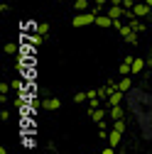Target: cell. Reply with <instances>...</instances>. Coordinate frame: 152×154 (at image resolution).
<instances>
[{
  "label": "cell",
  "mask_w": 152,
  "mask_h": 154,
  "mask_svg": "<svg viewBox=\"0 0 152 154\" xmlns=\"http://www.w3.org/2000/svg\"><path fill=\"white\" fill-rule=\"evenodd\" d=\"M37 32H40V34H47L49 32V25L44 22V25H37Z\"/></svg>",
  "instance_id": "cell-18"
},
{
  "label": "cell",
  "mask_w": 152,
  "mask_h": 154,
  "mask_svg": "<svg viewBox=\"0 0 152 154\" xmlns=\"http://www.w3.org/2000/svg\"><path fill=\"white\" fill-rule=\"evenodd\" d=\"M145 3H147V5H150V8H152V0H145Z\"/></svg>",
  "instance_id": "cell-22"
},
{
  "label": "cell",
  "mask_w": 152,
  "mask_h": 154,
  "mask_svg": "<svg viewBox=\"0 0 152 154\" xmlns=\"http://www.w3.org/2000/svg\"><path fill=\"white\" fill-rule=\"evenodd\" d=\"M118 32H120V37H123L128 44H135V42H138V32L132 29L130 25H120V29H118Z\"/></svg>",
  "instance_id": "cell-3"
},
{
  "label": "cell",
  "mask_w": 152,
  "mask_h": 154,
  "mask_svg": "<svg viewBox=\"0 0 152 154\" xmlns=\"http://www.w3.org/2000/svg\"><path fill=\"white\" fill-rule=\"evenodd\" d=\"M108 115H110L113 122H116V120H125V110H123V105H113V108L108 110Z\"/></svg>",
  "instance_id": "cell-8"
},
{
  "label": "cell",
  "mask_w": 152,
  "mask_h": 154,
  "mask_svg": "<svg viewBox=\"0 0 152 154\" xmlns=\"http://www.w3.org/2000/svg\"><path fill=\"white\" fill-rule=\"evenodd\" d=\"M120 103H125V93H123V91H113V93L108 95V108L120 105Z\"/></svg>",
  "instance_id": "cell-7"
},
{
  "label": "cell",
  "mask_w": 152,
  "mask_h": 154,
  "mask_svg": "<svg viewBox=\"0 0 152 154\" xmlns=\"http://www.w3.org/2000/svg\"><path fill=\"white\" fill-rule=\"evenodd\" d=\"M120 140H123V132H120V130H116V127L108 130V140H106V142H108L110 147H118V144H120Z\"/></svg>",
  "instance_id": "cell-6"
},
{
  "label": "cell",
  "mask_w": 152,
  "mask_h": 154,
  "mask_svg": "<svg viewBox=\"0 0 152 154\" xmlns=\"http://www.w3.org/2000/svg\"><path fill=\"white\" fill-rule=\"evenodd\" d=\"M125 0H110V5H123Z\"/></svg>",
  "instance_id": "cell-21"
},
{
  "label": "cell",
  "mask_w": 152,
  "mask_h": 154,
  "mask_svg": "<svg viewBox=\"0 0 152 154\" xmlns=\"http://www.w3.org/2000/svg\"><path fill=\"white\" fill-rule=\"evenodd\" d=\"M130 88H132V81H130V76H123V79H120V83H118V91L128 93Z\"/></svg>",
  "instance_id": "cell-13"
},
{
  "label": "cell",
  "mask_w": 152,
  "mask_h": 154,
  "mask_svg": "<svg viewBox=\"0 0 152 154\" xmlns=\"http://www.w3.org/2000/svg\"><path fill=\"white\" fill-rule=\"evenodd\" d=\"M103 12H106V15L110 17V20H120L123 15H128V10H125L123 5H108V8L103 10Z\"/></svg>",
  "instance_id": "cell-4"
},
{
  "label": "cell",
  "mask_w": 152,
  "mask_h": 154,
  "mask_svg": "<svg viewBox=\"0 0 152 154\" xmlns=\"http://www.w3.org/2000/svg\"><path fill=\"white\" fill-rule=\"evenodd\" d=\"M113 127L120 130V132H125V120H116V122H113Z\"/></svg>",
  "instance_id": "cell-17"
},
{
  "label": "cell",
  "mask_w": 152,
  "mask_h": 154,
  "mask_svg": "<svg viewBox=\"0 0 152 154\" xmlns=\"http://www.w3.org/2000/svg\"><path fill=\"white\" fill-rule=\"evenodd\" d=\"M125 108L132 112V118H135V122L140 127L142 140L150 142L152 140V93L132 86L125 93Z\"/></svg>",
  "instance_id": "cell-1"
},
{
  "label": "cell",
  "mask_w": 152,
  "mask_h": 154,
  "mask_svg": "<svg viewBox=\"0 0 152 154\" xmlns=\"http://www.w3.org/2000/svg\"><path fill=\"white\" fill-rule=\"evenodd\" d=\"M62 103H59V98H47L44 100V110H56Z\"/></svg>",
  "instance_id": "cell-14"
},
{
  "label": "cell",
  "mask_w": 152,
  "mask_h": 154,
  "mask_svg": "<svg viewBox=\"0 0 152 154\" xmlns=\"http://www.w3.org/2000/svg\"><path fill=\"white\" fill-rule=\"evenodd\" d=\"M74 100H76V103H84V100H88V91H79V93L74 95Z\"/></svg>",
  "instance_id": "cell-16"
},
{
  "label": "cell",
  "mask_w": 152,
  "mask_h": 154,
  "mask_svg": "<svg viewBox=\"0 0 152 154\" xmlns=\"http://www.w3.org/2000/svg\"><path fill=\"white\" fill-rule=\"evenodd\" d=\"M74 10H76V12H88V10H91V0H76V3H74Z\"/></svg>",
  "instance_id": "cell-11"
},
{
  "label": "cell",
  "mask_w": 152,
  "mask_h": 154,
  "mask_svg": "<svg viewBox=\"0 0 152 154\" xmlns=\"http://www.w3.org/2000/svg\"><path fill=\"white\" fill-rule=\"evenodd\" d=\"M150 10H152V8H150V5L145 3V0H142V3H135V8L130 10V15H132V17H145Z\"/></svg>",
  "instance_id": "cell-5"
},
{
  "label": "cell",
  "mask_w": 152,
  "mask_h": 154,
  "mask_svg": "<svg viewBox=\"0 0 152 154\" xmlns=\"http://www.w3.org/2000/svg\"><path fill=\"white\" fill-rule=\"evenodd\" d=\"M113 22H116V20H110V17H108L106 12L96 17V25H98V27H113Z\"/></svg>",
  "instance_id": "cell-12"
},
{
  "label": "cell",
  "mask_w": 152,
  "mask_h": 154,
  "mask_svg": "<svg viewBox=\"0 0 152 154\" xmlns=\"http://www.w3.org/2000/svg\"><path fill=\"white\" fill-rule=\"evenodd\" d=\"M130 73H132V56L123 59V64H120V76H130Z\"/></svg>",
  "instance_id": "cell-10"
},
{
  "label": "cell",
  "mask_w": 152,
  "mask_h": 154,
  "mask_svg": "<svg viewBox=\"0 0 152 154\" xmlns=\"http://www.w3.org/2000/svg\"><path fill=\"white\" fill-rule=\"evenodd\" d=\"M0 154H8V152H5V147H3V149H0Z\"/></svg>",
  "instance_id": "cell-23"
},
{
  "label": "cell",
  "mask_w": 152,
  "mask_h": 154,
  "mask_svg": "<svg viewBox=\"0 0 152 154\" xmlns=\"http://www.w3.org/2000/svg\"><path fill=\"white\" fill-rule=\"evenodd\" d=\"M96 17H98V12H93V10H88V12H76V15H74V20H71V25H74V27L96 25Z\"/></svg>",
  "instance_id": "cell-2"
},
{
  "label": "cell",
  "mask_w": 152,
  "mask_h": 154,
  "mask_svg": "<svg viewBox=\"0 0 152 154\" xmlns=\"http://www.w3.org/2000/svg\"><path fill=\"white\" fill-rule=\"evenodd\" d=\"M91 3H93V0H91Z\"/></svg>",
  "instance_id": "cell-24"
},
{
  "label": "cell",
  "mask_w": 152,
  "mask_h": 154,
  "mask_svg": "<svg viewBox=\"0 0 152 154\" xmlns=\"http://www.w3.org/2000/svg\"><path fill=\"white\" fill-rule=\"evenodd\" d=\"M145 69V61L140 59V56H138V59H132V73H140Z\"/></svg>",
  "instance_id": "cell-15"
},
{
  "label": "cell",
  "mask_w": 152,
  "mask_h": 154,
  "mask_svg": "<svg viewBox=\"0 0 152 154\" xmlns=\"http://www.w3.org/2000/svg\"><path fill=\"white\" fill-rule=\"evenodd\" d=\"M91 120L98 122V125H103V120H106V110H103V108H93V110H91Z\"/></svg>",
  "instance_id": "cell-9"
},
{
  "label": "cell",
  "mask_w": 152,
  "mask_h": 154,
  "mask_svg": "<svg viewBox=\"0 0 152 154\" xmlns=\"http://www.w3.org/2000/svg\"><path fill=\"white\" fill-rule=\"evenodd\" d=\"M113 152H116V147H110V144H108V147H106V149H103L101 154H113Z\"/></svg>",
  "instance_id": "cell-20"
},
{
  "label": "cell",
  "mask_w": 152,
  "mask_h": 154,
  "mask_svg": "<svg viewBox=\"0 0 152 154\" xmlns=\"http://www.w3.org/2000/svg\"><path fill=\"white\" fill-rule=\"evenodd\" d=\"M8 88H10V86H8L5 81H3V83H0V95H3V100H5V93H8Z\"/></svg>",
  "instance_id": "cell-19"
}]
</instances>
